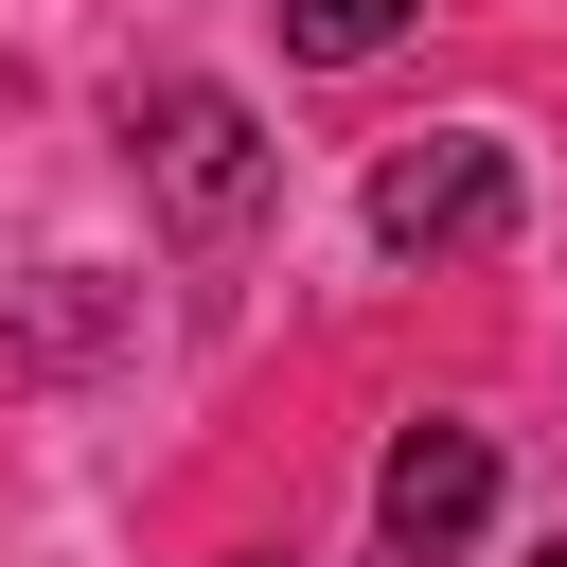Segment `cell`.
Masks as SVG:
<instances>
[{"mask_svg":"<svg viewBox=\"0 0 567 567\" xmlns=\"http://www.w3.org/2000/svg\"><path fill=\"white\" fill-rule=\"evenodd\" d=\"M230 567H284V549H230Z\"/></svg>","mask_w":567,"mask_h":567,"instance_id":"8992f818","label":"cell"},{"mask_svg":"<svg viewBox=\"0 0 567 567\" xmlns=\"http://www.w3.org/2000/svg\"><path fill=\"white\" fill-rule=\"evenodd\" d=\"M124 159H142V213H159L177 248H230V230L284 195V142H266L230 89H142V106H124Z\"/></svg>","mask_w":567,"mask_h":567,"instance_id":"6da1fadb","label":"cell"},{"mask_svg":"<svg viewBox=\"0 0 567 567\" xmlns=\"http://www.w3.org/2000/svg\"><path fill=\"white\" fill-rule=\"evenodd\" d=\"M408 18H425V0H284V53H301V71H372Z\"/></svg>","mask_w":567,"mask_h":567,"instance_id":"5b68a950","label":"cell"},{"mask_svg":"<svg viewBox=\"0 0 567 567\" xmlns=\"http://www.w3.org/2000/svg\"><path fill=\"white\" fill-rule=\"evenodd\" d=\"M478 514H496V443H478V425H408V443H390V478H372V532H390L408 567H443Z\"/></svg>","mask_w":567,"mask_h":567,"instance_id":"3957f363","label":"cell"},{"mask_svg":"<svg viewBox=\"0 0 567 567\" xmlns=\"http://www.w3.org/2000/svg\"><path fill=\"white\" fill-rule=\"evenodd\" d=\"M372 567H408V549H372Z\"/></svg>","mask_w":567,"mask_h":567,"instance_id":"ba28073f","label":"cell"},{"mask_svg":"<svg viewBox=\"0 0 567 567\" xmlns=\"http://www.w3.org/2000/svg\"><path fill=\"white\" fill-rule=\"evenodd\" d=\"M106 337H124V284H106V266H53V284L0 319V372H71V354H106Z\"/></svg>","mask_w":567,"mask_h":567,"instance_id":"277c9868","label":"cell"},{"mask_svg":"<svg viewBox=\"0 0 567 567\" xmlns=\"http://www.w3.org/2000/svg\"><path fill=\"white\" fill-rule=\"evenodd\" d=\"M532 567H567V532H549V549H532Z\"/></svg>","mask_w":567,"mask_h":567,"instance_id":"52a82bcc","label":"cell"},{"mask_svg":"<svg viewBox=\"0 0 567 567\" xmlns=\"http://www.w3.org/2000/svg\"><path fill=\"white\" fill-rule=\"evenodd\" d=\"M496 230H514V142L425 124V142L372 159V248H390V266H443V248H496Z\"/></svg>","mask_w":567,"mask_h":567,"instance_id":"7a4b0ae2","label":"cell"}]
</instances>
